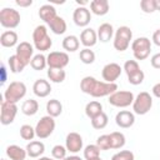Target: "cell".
Masks as SVG:
<instances>
[{"label": "cell", "mask_w": 160, "mask_h": 160, "mask_svg": "<svg viewBox=\"0 0 160 160\" xmlns=\"http://www.w3.org/2000/svg\"><path fill=\"white\" fill-rule=\"evenodd\" d=\"M25 149H26L28 156H30V158H40L45 151V145H44L42 141L32 140L26 145Z\"/></svg>", "instance_id": "cell-20"}, {"label": "cell", "mask_w": 160, "mask_h": 160, "mask_svg": "<svg viewBox=\"0 0 160 160\" xmlns=\"http://www.w3.org/2000/svg\"><path fill=\"white\" fill-rule=\"evenodd\" d=\"M32 91L38 98H46L51 92V85L45 79H38L32 85Z\"/></svg>", "instance_id": "cell-18"}, {"label": "cell", "mask_w": 160, "mask_h": 160, "mask_svg": "<svg viewBox=\"0 0 160 160\" xmlns=\"http://www.w3.org/2000/svg\"><path fill=\"white\" fill-rule=\"evenodd\" d=\"M46 74H48L49 80L51 82H55V84L62 82L66 78V72L64 69H49Z\"/></svg>", "instance_id": "cell-32"}, {"label": "cell", "mask_w": 160, "mask_h": 160, "mask_svg": "<svg viewBox=\"0 0 160 160\" xmlns=\"http://www.w3.org/2000/svg\"><path fill=\"white\" fill-rule=\"evenodd\" d=\"M101 112H102V105H101L100 101L92 100V101L88 102L86 106H85V114H86V116H88L90 120L94 119L95 116H98V115L101 114Z\"/></svg>", "instance_id": "cell-27"}, {"label": "cell", "mask_w": 160, "mask_h": 160, "mask_svg": "<svg viewBox=\"0 0 160 160\" xmlns=\"http://www.w3.org/2000/svg\"><path fill=\"white\" fill-rule=\"evenodd\" d=\"M54 130H55V120L50 115L42 116L38 121V124L35 126V134H36V136L39 139H46V138H49L54 132Z\"/></svg>", "instance_id": "cell-9"}, {"label": "cell", "mask_w": 160, "mask_h": 160, "mask_svg": "<svg viewBox=\"0 0 160 160\" xmlns=\"http://www.w3.org/2000/svg\"><path fill=\"white\" fill-rule=\"evenodd\" d=\"M131 50H132V55L136 60H145L151 51V41L150 39L141 36L135 39L131 42Z\"/></svg>", "instance_id": "cell-4"}, {"label": "cell", "mask_w": 160, "mask_h": 160, "mask_svg": "<svg viewBox=\"0 0 160 160\" xmlns=\"http://www.w3.org/2000/svg\"><path fill=\"white\" fill-rule=\"evenodd\" d=\"M18 34L12 30H6L0 35V44L4 48H12L18 45Z\"/></svg>", "instance_id": "cell-24"}, {"label": "cell", "mask_w": 160, "mask_h": 160, "mask_svg": "<svg viewBox=\"0 0 160 160\" xmlns=\"http://www.w3.org/2000/svg\"><path fill=\"white\" fill-rule=\"evenodd\" d=\"M131 39H132V31H131V29L129 26H120L115 31L112 45H114L115 50H118V51H125L130 46Z\"/></svg>", "instance_id": "cell-3"}, {"label": "cell", "mask_w": 160, "mask_h": 160, "mask_svg": "<svg viewBox=\"0 0 160 160\" xmlns=\"http://www.w3.org/2000/svg\"><path fill=\"white\" fill-rule=\"evenodd\" d=\"M66 148L62 146V145H55L52 149H51V155L54 159L56 160H62L66 158Z\"/></svg>", "instance_id": "cell-41"}, {"label": "cell", "mask_w": 160, "mask_h": 160, "mask_svg": "<svg viewBox=\"0 0 160 160\" xmlns=\"http://www.w3.org/2000/svg\"><path fill=\"white\" fill-rule=\"evenodd\" d=\"M145 79V74L144 71L140 69L139 71L131 74V75H128V81L131 84V85H140Z\"/></svg>", "instance_id": "cell-40"}, {"label": "cell", "mask_w": 160, "mask_h": 160, "mask_svg": "<svg viewBox=\"0 0 160 160\" xmlns=\"http://www.w3.org/2000/svg\"><path fill=\"white\" fill-rule=\"evenodd\" d=\"M20 12L12 8H4L0 11V24L6 29H15L20 24Z\"/></svg>", "instance_id": "cell-8"}, {"label": "cell", "mask_w": 160, "mask_h": 160, "mask_svg": "<svg viewBox=\"0 0 160 160\" xmlns=\"http://www.w3.org/2000/svg\"><path fill=\"white\" fill-rule=\"evenodd\" d=\"M32 44L39 51H48L52 46V40L48 34V28L45 25H38L32 31Z\"/></svg>", "instance_id": "cell-2"}, {"label": "cell", "mask_w": 160, "mask_h": 160, "mask_svg": "<svg viewBox=\"0 0 160 160\" xmlns=\"http://www.w3.org/2000/svg\"><path fill=\"white\" fill-rule=\"evenodd\" d=\"M15 4L19 5V6H21V8H28V6H31L32 5V0H16Z\"/></svg>", "instance_id": "cell-46"}, {"label": "cell", "mask_w": 160, "mask_h": 160, "mask_svg": "<svg viewBox=\"0 0 160 160\" xmlns=\"http://www.w3.org/2000/svg\"><path fill=\"white\" fill-rule=\"evenodd\" d=\"M151 92H152V95H154L155 98L160 99V82H158V84H155V85L152 86Z\"/></svg>", "instance_id": "cell-47"}, {"label": "cell", "mask_w": 160, "mask_h": 160, "mask_svg": "<svg viewBox=\"0 0 160 160\" xmlns=\"http://www.w3.org/2000/svg\"><path fill=\"white\" fill-rule=\"evenodd\" d=\"M82 138L80 134L72 131V132H69L66 135V139H65V148L68 151L72 152V154H76L79 152L81 149H82Z\"/></svg>", "instance_id": "cell-15"}, {"label": "cell", "mask_w": 160, "mask_h": 160, "mask_svg": "<svg viewBox=\"0 0 160 160\" xmlns=\"http://www.w3.org/2000/svg\"><path fill=\"white\" fill-rule=\"evenodd\" d=\"M110 5L108 0H92L90 1V11L98 16L106 15L109 12Z\"/></svg>", "instance_id": "cell-19"}, {"label": "cell", "mask_w": 160, "mask_h": 160, "mask_svg": "<svg viewBox=\"0 0 160 160\" xmlns=\"http://www.w3.org/2000/svg\"><path fill=\"white\" fill-rule=\"evenodd\" d=\"M39 16H40V19H41L44 22L49 24L52 19H55V18L58 16L56 9H55L51 4H45V5L40 6V9H39Z\"/></svg>", "instance_id": "cell-23"}, {"label": "cell", "mask_w": 160, "mask_h": 160, "mask_svg": "<svg viewBox=\"0 0 160 160\" xmlns=\"http://www.w3.org/2000/svg\"><path fill=\"white\" fill-rule=\"evenodd\" d=\"M30 66H31L34 70H36V71L44 70V69L48 66L46 56H44L42 54H36V55H34V58L31 59Z\"/></svg>", "instance_id": "cell-33"}, {"label": "cell", "mask_w": 160, "mask_h": 160, "mask_svg": "<svg viewBox=\"0 0 160 160\" xmlns=\"http://www.w3.org/2000/svg\"><path fill=\"white\" fill-rule=\"evenodd\" d=\"M111 160H134V152L130 150H121L111 156Z\"/></svg>", "instance_id": "cell-43"}, {"label": "cell", "mask_w": 160, "mask_h": 160, "mask_svg": "<svg viewBox=\"0 0 160 160\" xmlns=\"http://www.w3.org/2000/svg\"><path fill=\"white\" fill-rule=\"evenodd\" d=\"M72 20L75 25L80 28H86L91 20V11L86 6H78L72 12Z\"/></svg>", "instance_id": "cell-14"}, {"label": "cell", "mask_w": 160, "mask_h": 160, "mask_svg": "<svg viewBox=\"0 0 160 160\" xmlns=\"http://www.w3.org/2000/svg\"><path fill=\"white\" fill-rule=\"evenodd\" d=\"M90 160H102L101 158H95V159H90Z\"/></svg>", "instance_id": "cell-53"}, {"label": "cell", "mask_w": 160, "mask_h": 160, "mask_svg": "<svg viewBox=\"0 0 160 160\" xmlns=\"http://www.w3.org/2000/svg\"><path fill=\"white\" fill-rule=\"evenodd\" d=\"M20 136H21V139H24V140H32V139L36 136V134H35V128H32L31 125H28V124L22 125V126L20 128Z\"/></svg>", "instance_id": "cell-37"}, {"label": "cell", "mask_w": 160, "mask_h": 160, "mask_svg": "<svg viewBox=\"0 0 160 160\" xmlns=\"http://www.w3.org/2000/svg\"><path fill=\"white\" fill-rule=\"evenodd\" d=\"M115 122L121 129L131 128L134 125V122H135V115H134V112H131L129 110H121V111H119L116 114Z\"/></svg>", "instance_id": "cell-16"}, {"label": "cell", "mask_w": 160, "mask_h": 160, "mask_svg": "<svg viewBox=\"0 0 160 160\" xmlns=\"http://www.w3.org/2000/svg\"><path fill=\"white\" fill-rule=\"evenodd\" d=\"M152 108V98L148 91H141L136 95L134 102H132V110L138 115H145L148 114Z\"/></svg>", "instance_id": "cell-6"}, {"label": "cell", "mask_w": 160, "mask_h": 160, "mask_svg": "<svg viewBox=\"0 0 160 160\" xmlns=\"http://www.w3.org/2000/svg\"><path fill=\"white\" fill-rule=\"evenodd\" d=\"M79 59L82 64H92L95 61V52L92 50H90L89 48H84L82 50H80V54H79Z\"/></svg>", "instance_id": "cell-35"}, {"label": "cell", "mask_w": 160, "mask_h": 160, "mask_svg": "<svg viewBox=\"0 0 160 160\" xmlns=\"http://www.w3.org/2000/svg\"><path fill=\"white\" fill-rule=\"evenodd\" d=\"M76 4H78L79 6H86L89 2H88V1H85V0H76Z\"/></svg>", "instance_id": "cell-50"}, {"label": "cell", "mask_w": 160, "mask_h": 160, "mask_svg": "<svg viewBox=\"0 0 160 160\" xmlns=\"http://www.w3.org/2000/svg\"><path fill=\"white\" fill-rule=\"evenodd\" d=\"M96 145L99 146L100 150H110L111 149V144H110V136H109V134L100 135L96 139Z\"/></svg>", "instance_id": "cell-38"}, {"label": "cell", "mask_w": 160, "mask_h": 160, "mask_svg": "<svg viewBox=\"0 0 160 160\" xmlns=\"http://www.w3.org/2000/svg\"><path fill=\"white\" fill-rule=\"evenodd\" d=\"M6 155L10 160H25V158L28 156L26 149H22L19 145H9L6 148Z\"/></svg>", "instance_id": "cell-22"}, {"label": "cell", "mask_w": 160, "mask_h": 160, "mask_svg": "<svg viewBox=\"0 0 160 160\" xmlns=\"http://www.w3.org/2000/svg\"><path fill=\"white\" fill-rule=\"evenodd\" d=\"M80 42L85 48H91L98 42V34L91 28H85L80 34Z\"/></svg>", "instance_id": "cell-17"}, {"label": "cell", "mask_w": 160, "mask_h": 160, "mask_svg": "<svg viewBox=\"0 0 160 160\" xmlns=\"http://www.w3.org/2000/svg\"><path fill=\"white\" fill-rule=\"evenodd\" d=\"M122 70L126 72V75H131V74L139 71L140 70V66H139V64H138L136 60H128V61H125Z\"/></svg>", "instance_id": "cell-42"}, {"label": "cell", "mask_w": 160, "mask_h": 160, "mask_svg": "<svg viewBox=\"0 0 160 160\" xmlns=\"http://www.w3.org/2000/svg\"><path fill=\"white\" fill-rule=\"evenodd\" d=\"M49 28H50V30L54 32V34H56V35H62L65 31H66V21L61 18V16H56L55 19H52L49 24Z\"/></svg>", "instance_id": "cell-26"}, {"label": "cell", "mask_w": 160, "mask_h": 160, "mask_svg": "<svg viewBox=\"0 0 160 160\" xmlns=\"http://www.w3.org/2000/svg\"><path fill=\"white\" fill-rule=\"evenodd\" d=\"M39 111V102L34 99H28L21 105V112L26 116H32Z\"/></svg>", "instance_id": "cell-28"}, {"label": "cell", "mask_w": 160, "mask_h": 160, "mask_svg": "<svg viewBox=\"0 0 160 160\" xmlns=\"http://www.w3.org/2000/svg\"><path fill=\"white\" fill-rule=\"evenodd\" d=\"M46 111H48V115L52 118H58L62 112V104L58 99H51L46 102Z\"/></svg>", "instance_id": "cell-29"}, {"label": "cell", "mask_w": 160, "mask_h": 160, "mask_svg": "<svg viewBox=\"0 0 160 160\" xmlns=\"http://www.w3.org/2000/svg\"><path fill=\"white\" fill-rule=\"evenodd\" d=\"M96 34H98V40H100L101 42H108L114 36V28L111 24L104 22L98 28Z\"/></svg>", "instance_id": "cell-21"}, {"label": "cell", "mask_w": 160, "mask_h": 160, "mask_svg": "<svg viewBox=\"0 0 160 160\" xmlns=\"http://www.w3.org/2000/svg\"><path fill=\"white\" fill-rule=\"evenodd\" d=\"M90 121H91V126H92L94 129L100 130V129H104V128L108 125V122H109V118H108V115L102 111L101 114H99L98 116H95L94 119H91Z\"/></svg>", "instance_id": "cell-34"}, {"label": "cell", "mask_w": 160, "mask_h": 160, "mask_svg": "<svg viewBox=\"0 0 160 160\" xmlns=\"http://www.w3.org/2000/svg\"><path fill=\"white\" fill-rule=\"evenodd\" d=\"M100 149L96 144H92V145H88L85 146L84 149V158L86 160H90V159H95V158H100Z\"/></svg>", "instance_id": "cell-36"}, {"label": "cell", "mask_w": 160, "mask_h": 160, "mask_svg": "<svg viewBox=\"0 0 160 160\" xmlns=\"http://www.w3.org/2000/svg\"><path fill=\"white\" fill-rule=\"evenodd\" d=\"M46 60L49 69H64L68 66L70 58L65 51H51L46 56Z\"/></svg>", "instance_id": "cell-11"}, {"label": "cell", "mask_w": 160, "mask_h": 160, "mask_svg": "<svg viewBox=\"0 0 160 160\" xmlns=\"http://www.w3.org/2000/svg\"><path fill=\"white\" fill-rule=\"evenodd\" d=\"M62 49L68 52H74L76 50H79V46H80V39L75 35H68L62 39Z\"/></svg>", "instance_id": "cell-25"}, {"label": "cell", "mask_w": 160, "mask_h": 160, "mask_svg": "<svg viewBox=\"0 0 160 160\" xmlns=\"http://www.w3.org/2000/svg\"><path fill=\"white\" fill-rule=\"evenodd\" d=\"M15 55H18L25 65H30L31 59L34 58V45H31L28 41H21L16 45Z\"/></svg>", "instance_id": "cell-12"}, {"label": "cell", "mask_w": 160, "mask_h": 160, "mask_svg": "<svg viewBox=\"0 0 160 160\" xmlns=\"http://www.w3.org/2000/svg\"><path fill=\"white\" fill-rule=\"evenodd\" d=\"M1 160H5V159H1Z\"/></svg>", "instance_id": "cell-54"}, {"label": "cell", "mask_w": 160, "mask_h": 160, "mask_svg": "<svg viewBox=\"0 0 160 160\" xmlns=\"http://www.w3.org/2000/svg\"><path fill=\"white\" fill-rule=\"evenodd\" d=\"M135 100V96L131 91L128 90H118L114 94L109 96V104L115 106V108H128L132 105Z\"/></svg>", "instance_id": "cell-7"}, {"label": "cell", "mask_w": 160, "mask_h": 160, "mask_svg": "<svg viewBox=\"0 0 160 160\" xmlns=\"http://www.w3.org/2000/svg\"><path fill=\"white\" fill-rule=\"evenodd\" d=\"M140 8L144 12L151 14V12L156 11V0H141Z\"/></svg>", "instance_id": "cell-39"}, {"label": "cell", "mask_w": 160, "mask_h": 160, "mask_svg": "<svg viewBox=\"0 0 160 160\" xmlns=\"http://www.w3.org/2000/svg\"><path fill=\"white\" fill-rule=\"evenodd\" d=\"M25 95H26V85L22 81H12L4 91V100L16 104Z\"/></svg>", "instance_id": "cell-5"}, {"label": "cell", "mask_w": 160, "mask_h": 160, "mask_svg": "<svg viewBox=\"0 0 160 160\" xmlns=\"http://www.w3.org/2000/svg\"><path fill=\"white\" fill-rule=\"evenodd\" d=\"M156 10L160 11V0H156Z\"/></svg>", "instance_id": "cell-52"}, {"label": "cell", "mask_w": 160, "mask_h": 160, "mask_svg": "<svg viewBox=\"0 0 160 160\" xmlns=\"http://www.w3.org/2000/svg\"><path fill=\"white\" fill-rule=\"evenodd\" d=\"M16 114H18V105L15 102L2 100L0 108V122L2 125H10L11 122H14Z\"/></svg>", "instance_id": "cell-10"}, {"label": "cell", "mask_w": 160, "mask_h": 160, "mask_svg": "<svg viewBox=\"0 0 160 160\" xmlns=\"http://www.w3.org/2000/svg\"><path fill=\"white\" fill-rule=\"evenodd\" d=\"M8 65L10 68V71L14 72V74H19L24 69H25V64L20 60V58L18 55H11L9 59H8Z\"/></svg>", "instance_id": "cell-31"}, {"label": "cell", "mask_w": 160, "mask_h": 160, "mask_svg": "<svg viewBox=\"0 0 160 160\" xmlns=\"http://www.w3.org/2000/svg\"><path fill=\"white\" fill-rule=\"evenodd\" d=\"M152 42L156 46H160V29L154 31V34H152Z\"/></svg>", "instance_id": "cell-45"}, {"label": "cell", "mask_w": 160, "mask_h": 160, "mask_svg": "<svg viewBox=\"0 0 160 160\" xmlns=\"http://www.w3.org/2000/svg\"><path fill=\"white\" fill-rule=\"evenodd\" d=\"M109 136H110L111 149H121L126 142L125 135L120 131H112V132L109 134Z\"/></svg>", "instance_id": "cell-30"}, {"label": "cell", "mask_w": 160, "mask_h": 160, "mask_svg": "<svg viewBox=\"0 0 160 160\" xmlns=\"http://www.w3.org/2000/svg\"><path fill=\"white\" fill-rule=\"evenodd\" d=\"M121 66L116 62H109L106 64L101 70V76L105 82H115L119 76L121 75Z\"/></svg>", "instance_id": "cell-13"}, {"label": "cell", "mask_w": 160, "mask_h": 160, "mask_svg": "<svg viewBox=\"0 0 160 160\" xmlns=\"http://www.w3.org/2000/svg\"><path fill=\"white\" fill-rule=\"evenodd\" d=\"M62 160H82V159L80 156H78V155H70V156H66Z\"/></svg>", "instance_id": "cell-48"}, {"label": "cell", "mask_w": 160, "mask_h": 160, "mask_svg": "<svg viewBox=\"0 0 160 160\" xmlns=\"http://www.w3.org/2000/svg\"><path fill=\"white\" fill-rule=\"evenodd\" d=\"M5 66H1V72H2V78H1V84H4L5 82V80H6V74H5Z\"/></svg>", "instance_id": "cell-49"}, {"label": "cell", "mask_w": 160, "mask_h": 160, "mask_svg": "<svg viewBox=\"0 0 160 160\" xmlns=\"http://www.w3.org/2000/svg\"><path fill=\"white\" fill-rule=\"evenodd\" d=\"M38 160H56V159H54V158H48V156H40V158H38Z\"/></svg>", "instance_id": "cell-51"}, {"label": "cell", "mask_w": 160, "mask_h": 160, "mask_svg": "<svg viewBox=\"0 0 160 160\" xmlns=\"http://www.w3.org/2000/svg\"><path fill=\"white\" fill-rule=\"evenodd\" d=\"M150 62H151V66L154 69H160V52L154 54L150 59Z\"/></svg>", "instance_id": "cell-44"}, {"label": "cell", "mask_w": 160, "mask_h": 160, "mask_svg": "<svg viewBox=\"0 0 160 160\" xmlns=\"http://www.w3.org/2000/svg\"><path fill=\"white\" fill-rule=\"evenodd\" d=\"M80 89L84 94H88L92 98H104L110 96L118 91V85L115 82L99 81L94 76H85L80 81Z\"/></svg>", "instance_id": "cell-1"}]
</instances>
